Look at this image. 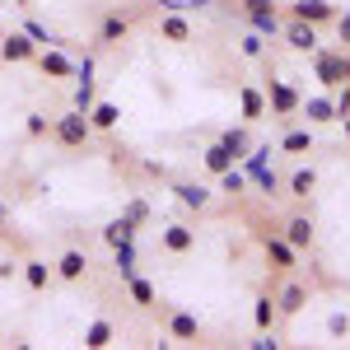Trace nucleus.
<instances>
[{
	"label": "nucleus",
	"mask_w": 350,
	"mask_h": 350,
	"mask_svg": "<svg viewBox=\"0 0 350 350\" xmlns=\"http://www.w3.org/2000/svg\"><path fill=\"white\" fill-rule=\"evenodd\" d=\"M52 135H56V145H61V150H84V145H89V135H94V126H89V112L70 108L66 117H56Z\"/></svg>",
	"instance_id": "1"
},
{
	"label": "nucleus",
	"mask_w": 350,
	"mask_h": 350,
	"mask_svg": "<svg viewBox=\"0 0 350 350\" xmlns=\"http://www.w3.org/2000/svg\"><path fill=\"white\" fill-rule=\"evenodd\" d=\"M52 275L61 280V285H80V280H89V252H84V247H66V252L56 257Z\"/></svg>",
	"instance_id": "2"
},
{
	"label": "nucleus",
	"mask_w": 350,
	"mask_h": 350,
	"mask_svg": "<svg viewBox=\"0 0 350 350\" xmlns=\"http://www.w3.org/2000/svg\"><path fill=\"white\" fill-rule=\"evenodd\" d=\"M299 94L290 80H267V108H271V117H295L299 112Z\"/></svg>",
	"instance_id": "3"
},
{
	"label": "nucleus",
	"mask_w": 350,
	"mask_h": 350,
	"mask_svg": "<svg viewBox=\"0 0 350 350\" xmlns=\"http://www.w3.org/2000/svg\"><path fill=\"white\" fill-rule=\"evenodd\" d=\"M304 308H308V285L290 275V280L275 290V313H280V318H299Z\"/></svg>",
	"instance_id": "4"
},
{
	"label": "nucleus",
	"mask_w": 350,
	"mask_h": 350,
	"mask_svg": "<svg viewBox=\"0 0 350 350\" xmlns=\"http://www.w3.org/2000/svg\"><path fill=\"white\" fill-rule=\"evenodd\" d=\"M239 10L252 19L257 33H280V5L275 0H239Z\"/></svg>",
	"instance_id": "5"
},
{
	"label": "nucleus",
	"mask_w": 350,
	"mask_h": 350,
	"mask_svg": "<svg viewBox=\"0 0 350 350\" xmlns=\"http://www.w3.org/2000/svg\"><path fill=\"white\" fill-rule=\"evenodd\" d=\"M280 239L290 243L295 252H313V243H318L313 215H290V219H285V229H280Z\"/></svg>",
	"instance_id": "6"
},
{
	"label": "nucleus",
	"mask_w": 350,
	"mask_h": 350,
	"mask_svg": "<svg viewBox=\"0 0 350 350\" xmlns=\"http://www.w3.org/2000/svg\"><path fill=\"white\" fill-rule=\"evenodd\" d=\"M280 38L290 52H318V24H304V19H285Z\"/></svg>",
	"instance_id": "7"
},
{
	"label": "nucleus",
	"mask_w": 350,
	"mask_h": 350,
	"mask_svg": "<svg viewBox=\"0 0 350 350\" xmlns=\"http://www.w3.org/2000/svg\"><path fill=\"white\" fill-rule=\"evenodd\" d=\"M33 56H38V42H33L28 33H5V38H0V61H5V66H28Z\"/></svg>",
	"instance_id": "8"
},
{
	"label": "nucleus",
	"mask_w": 350,
	"mask_h": 350,
	"mask_svg": "<svg viewBox=\"0 0 350 350\" xmlns=\"http://www.w3.org/2000/svg\"><path fill=\"white\" fill-rule=\"evenodd\" d=\"M159 247L168 252V257H187L191 247H196V229H191V224H163Z\"/></svg>",
	"instance_id": "9"
},
{
	"label": "nucleus",
	"mask_w": 350,
	"mask_h": 350,
	"mask_svg": "<svg viewBox=\"0 0 350 350\" xmlns=\"http://www.w3.org/2000/svg\"><path fill=\"white\" fill-rule=\"evenodd\" d=\"M262 252H267V262L280 271V275H290V271L299 267V252L280 239V234H262Z\"/></svg>",
	"instance_id": "10"
},
{
	"label": "nucleus",
	"mask_w": 350,
	"mask_h": 350,
	"mask_svg": "<svg viewBox=\"0 0 350 350\" xmlns=\"http://www.w3.org/2000/svg\"><path fill=\"white\" fill-rule=\"evenodd\" d=\"M290 19H304V24H332L336 19V5H327V0H295L290 5Z\"/></svg>",
	"instance_id": "11"
},
{
	"label": "nucleus",
	"mask_w": 350,
	"mask_h": 350,
	"mask_svg": "<svg viewBox=\"0 0 350 350\" xmlns=\"http://www.w3.org/2000/svg\"><path fill=\"white\" fill-rule=\"evenodd\" d=\"M280 187H285V196H295V201H308V196L318 191V168L299 163V168L290 173V178H285V183H280Z\"/></svg>",
	"instance_id": "12"
},
{
	"label": "nucleus",
	"mask_w": 350,
	"mask_h": 350,
	"mask_svg": "<svg viewBox=\"0 0 350 350\" xmlns=\"http://www.w3.org/2000/svg\"><path fill=\"white\" fill-rule=\"evenodd\" d=\"M313 70H318L323 89H341V84H346V52H336V56H318V61H313Z\"/></svg>",
	"instance_id": "13"
},
{
	"label": "nucleus",
	"mask_w": 350,
	"mask_h": 350,
	"mask_svg": "<svg viewBox=\"0 0 350 350\" xmlns=\"http://www.w3.org/2000/svg\"><path fill=\"white\" fill-rule=\"evenodd\" d=\"M33 66H38L47 80H70V75H75V66H70V56H66V52H38V56H33Z\"/></svg>",
	"instance_id": "14"
},
{
	"label": "nucleus",
	"mask_w": 350,
	"mask_h": 350,
	"mask_svg": "<svg viewBox=\"0 0 350 350\" xmlns=\"http://www.w3.org/2000/svg\"><path fill=\"white\" fill-rule=\"evenodd\" d=\"M168 336H173V341H201V318L173 308V313H168Z\"/></svg>",
	"instance_id": "15"
},
{
	"label": "nucleus",
	"mask_w": 350,
	"mask_h": 350,
	"mask_svg": "<svg viewBox=\"0 0 350 350\" xmlns=\"http://www.w3.org/2000/svg\"><path fill=\"white\" fill-rule=\"evenodd\" d=\"M131 33V14H122V10H112V14H103V24H98V42L103 47H112V42H122Z\"/></svg>",
	"instance_id": "16"
},
{
	"label": "nucleus",
	"mask_w": 350,
	"mask_h": 350,
	"mask_svg": "<svg viewBox=\"0 0 350 350\" xmlns=\"http://www.w3.org/2000/svg\"><path fill=\"white\" fill-rule=\"evenodd\" d=\"M299 112L313 122V126H323V122H336V103L327 98V94H313V98H299Z\"/></svg>",
	"instance_id": "17"
},
{
	"label": "nucleus",
	"mask_w": 350,
	"mask_h": 350,
	"mask_svg": "<svg viewBox=\"0 0 350 350\" xmlns=\"http://www.w3.org/2000/svg\"><path fill=\"white\" fill-rule=\"evenodd\" d=\"M239 108H243V122H262V117H267V94H262L257 84H243Z\"/></svg>",
	"instance_id": "18"
},
{
	"label": "nucleus",
	"mask_w": 350,
	"mask_h": 350,
	"mask_svg": "<svg viewBox=\"0 0 350 350\" xmlns=\"http://www.w3.org/2000/svg\"><path fill=\"white\" fill-rule=\"evenodd\" d=\"M159 38H163V42H178V47H183V42H191V24L178 14V10H168V14L159 19Z\"/></svg>",
	"instance_id": "19"
},
{
	"label": "nucleus",
	"mask_w": 350,
	"mask_h": 350,
	"mask_svg": "<svg viewBox=\"0 0 350 350\" xmlns=\"http://www.w3.org/2000/svg\"><path fill=\"white\" fill-rule=\"evenodd\" d=\"M122 122V108L112 103V98H103V103H89V126L94 131H112Z\"/></svg>",
	"instance_id": "20"
},
{
	"label": "nucleus",
	"mask_w": 350,
	"mask_h": 350,
	"mask_svg": "<svg viewBox=\"0 0 350 350\" xmlns=\"http://www.w3.org/2000/svg\"><path fill=\"white\" fill-rule=\"evenodd\" d=\"M173 196H178L187 211H206V206H211V187H201V183H173Z\"/></svg>",
	"instance_id": "21"
},
{
	"label": "nucleus",
	"mask_w": 350,
	"mask_h": 350,
	"mask_svg": "<svg viewBox=\"0 0 350 350\" xmlns=\"http://www.w3.org/2000/svg\"><path fill=\"white\" fill-rule=\"evenodd\" d=\"M131 239H135V224H131L126 215L112 219V224H103V243H108V247H126Z\"/></svg>",
	"instance_id": "22"
},
{
	"label": "nucleus",
	"mask_w": 350,
	"mask_h": 350,
	"mask_svg": "<svg viewBox=\"0 0 350 350\" xmlns=\"http://www.w3.org/2000/svg\"><path fill=\"white\" fill-rule=\"evenodd\" d=\"M24 280H28V290H47V280H52V267H47L42 257H28V262H24Z\"/></svg>",
	"instance_id": "23"
},
{
	"label": "nucleus",
	"mask_w": 350,
	"mask_h": 350,
	"mask_svg": "<svg viewBox=\"0 0 350 350\" xmlns=\"http://www.w3.org/2000/svg\"><path fill=\"white\" fill-rule=\"evenodd\" d=\"M126 295H131L135 308H154V285H150L145 275H131V280H126Z\"/></svg>",
	"instance_id": "24"
},
{
	"label": "nucleus",
	"mask_w": 350,
	"mask_h": 350,
	"mask_svg": "<svg viewBox=\"0 0 350 350\" xmlns=\"http://www.w3.org/2000/svg\"><path fill=\"white\" fill-rule=\"evenodd\" d=\"M108 341H112V323H108V318H94V323L84 327V346H89V350H103Z\"/></svg>",
	"instance_id": "25"
},
{
	"label": "nucleus",
	"mask_w": 350,
	"mask_h": 350,
	"mask_svg": "<svg viewBox=\"0 0 350 350\" xmlns=\"http://www.w3.org/2000/svg\"><path fill=\"white\" fill-rule=\"evenodd\" d=\"M219 145L234 154V163L247 159V150H252V140H247V131H243V126H239V131H224V135H219Z\"/></svg>",
	"instance_id": "26"
},
{
	"label": "nucleus",
	"mask_w": 350,
	"mask_h": 350,
	"mask_svg": "<svg viewBox=\"0 0 350 350\" xmlns=\"http://www.w3.org/2000/svg\"><path fill=\"white\" fill-rule=\"evenodd\" d=\"M280 313H275V295H262L257 299V308H252V323H257V332H271V323H275Z\"/></svg>",
	"instance_id": "27"
},
{
	"label": "nucleus",
	"mask_w": 350,
	"mask_h": 350,
	"mask_svg": "<svg viewBox=\"0 0 350 350\" xmlns=\"http://www.w3.org/2000/svg\"><path fill=\"white\" fill-rule=\"evenodd\" d=\"M206 168H211V173H215V178H219L224 168H234V154H229V150H224V145H219V140H215V145L206 150Z\"/></svg>",
	"instance_id": "28"
},
{
	"label": "nucleus",
	"mask_w": 350,
	"mask_h": 350,
	"mask_svg": "<svg viewBox=\"0 0 350 350\" xmlns=\"http://www.w3.org/2000/svg\"><path fill=\"white\" fill-rule=\"evenodd\" d=\"M280 150H285V154H308V150H313V135L308 131H285Z\"/></svg>",
	"instance_id": "29"
},
{
	"label": "nucleus",
	"mask_w": 350,
	"mask_h": 350,
	"mask_svg": "<svg viewBox=\"0 0 350 350\" xmlns=\"http://www.w3.org/2000/svg\"><path fill=\"white\" fill-rule=\"evenodd\" d=\"M327 332H332V336H346L350 332V313H332V318H327Z\"/></svg>",
	"instance_id": "30"
},
{
	"label": "nucleus",
	"mask_w": 350,
	"mask_h": 350,
	"mask_svg": "<svg viewBox=\"0 0 350 350\" xmlns=\"http://www.w3.org/2000/svg\"><path fill=\"white\" fill-rule=\"evenodd\" d=\"M126 219H131V224H145V219H150V206H145V201H131V206H126Z\"/></svg>",
	"instance_id": "31"
},
{
	"label": "nucleus",
	"mask_w": 350,
	"mask_h": 350,
	"mask_svg": "<svg viewBox=\"0 0 350 350\" xmlns=\"http://www.w3.org/2000/svg\"><path fill=\"white\" fill-rule=\"evenodd\" d=\"M28 135H33V140H38V135H47V117H42V112H33V117H28Z\"/></svg>",
	"instance_id": "32"
},
{
	"label": "nucleus",
	"mask_w": 350,
	"mask_h": 350,
	"mask_svg": "<svg viewBox=\"0 0 350 350\" xmlns=\"http://www.w3.org/2000/svg\"><path fill=\"white\" fill-rule=\"evenodd\" d=\"M243 56H262V38H257V33L243 38Z\"/></svg>",
	"instance_id": "33"
},
{
	"label": "nucleus",
	"mask_w": 350,
	"mask_h": 350,
	"mask_svg": "<svg viewBox=\"0 0 350 350\" xmlns=\"http://www.w3.org/2000/svg\"><path fill=\"white\" fill-rule=\"evenodd\" d=\"M332 24H336V33H341V42H346V47H350V14H336Z\"/></svg>",
	"instance_id": "34"
},
{
	"label": "nucleus",
	"mask_w": 350,
	"mask_h": 350,
	"mask_svg": "<svg viewBox=\"0 0 350 350\" xmlns=\"http://www.w3.org/2000/svg\"><path fill=\"white\" fill-rule=\"evenodd\" d=\"M14 271H19V267H14L10 257H0V280H14Z\"/></svg>",
	"instance_id": "35"
},
{
	"label": "nucleus",
	"mask_w": 350,
	"mask_h": 350,
	"mask_svg": "<svg viewBox=\"0 0 350 350\" xmlns=\"http://www.w3.org/2000/svg\"><path fill=\"white\" fill-rule=\"evenodd\" d=\"M191 5H206V0H191Z\"/></svg>",
	"instance_id": "36"
},
{
	"label": "nucleus",
	"mask_w": 350,
	"mask_h": 350,
	"mask_svg": "<svg viewBox=\"0 0 350 350\" xmlns=\"http://www.w3.org/2000/svg\"><path fill=\"white\" fill-rule=\"evenodd\" d=\"M24 5H28V0H24Z\"/></svg>",
	"instance_id": "37"
}]
</instances>
